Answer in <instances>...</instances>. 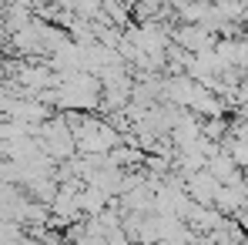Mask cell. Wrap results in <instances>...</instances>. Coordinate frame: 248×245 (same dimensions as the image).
<instances>
[{
	"instance_id": "cell-1",
	"label": "cell",
	"mask_w": 248,
	"mask_h": 245,
	"mask_svg": "<svg viewBox=\"0 0 248 245\" xmlns=\"http://www.w3.org/2000/svg\"><path fill=\"white\" fill-rule=\"evenodd\" d=\"M181 181H185V192L191 195V202H205V205L215 202V195H218V188H221V181H218L208 168H198V171L185 175Z\"/></svg>"
},
{
	"instance_id": "cell-2",
	"label": "cell",
	"mask_w": 248,
	"mask_h": 245,
	"mask_svg": "<svg viewBox=\"0 0 248 245\" xmlns=\"http://www.w3.org/2000/svg\"><path fill=\"white\" fill-rule=\"evenodd\" d=\"M174 44L185 47V50H191V54H198V50L215 47V44H218V34L208 31L205 24H181V27L174 31Z\"/></svg>"
}]
</instances>
